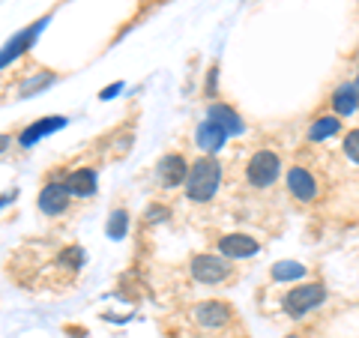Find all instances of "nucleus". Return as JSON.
Instances as JSON below:
<instances>
[{"label":"nucleus","instance_id":"nucleus-13","mask_svg":"<svg viewBox=\"0 0 359 338\" xmlns=\"http://www.w3.org/2000/svg\"><path fill=\"white\" fill-rule=\"evenodd\" d=\"M66 126V117H45V120H39V123H33V126H27L25 132H21V147H30L33 141H39V138H45L48 132H54V129H63Z\"/></svg>","mask_w":359,"mask_h":338},{"label":"nucleus","instance_id":"nucleus-1","mask_svg":"<svg viewBox=\"0 0 359 338\" xmlns=\"http://www.w3.org/2000/svg\"><path fill=\"white\" fill-rule=\"evenodd\" d=\"M219 180H222V165L212 159V156H201V159L189 168V177H186L189 201H195V204L212 201V195H216V189H219Z\"/></svg>","mask_w":359,"mask_h":338},{"label":"nucleus","instance_id":"nucleus-18","mask_svg":"<svg viewBox=\"0 0 359 338\" xmlns=\"http://www.w3.org/2000/svg\"><path fill=\"white\" fill-rule=\"evenodd\" d=\"M126 228H129L126 210H117L114 216L108 219V236H111V240H123V236H126Z\"/></svg>","mask_w":359,"mask_h":338},{"label":"nucleus","instance_id":"nucleus-22","mask_svg":"<svg viewBox=\"0 0 359 338\" xmlns=\"http://www.w3.org/2000/svg\"><path fill=\"white\" fill-rule=\"evenodd\" d=\"M162 216H168L165 207H150L147 210V222H162Z\"/></svg>","mask_w":359,"mask_h":338},{"label":"nucleus","instance_id":"nucleus-20","mask_svg":"<svg viewBox=\"0 0 359 338\" xmlns=\"http://www.w3.org/2000/svg\"><path fill=\"white\" fill-rule=\"evenodd\" d=\"M51 81H54V72H42L39 78H27V81L21 84V90H18V93H21V96H30L33 90H42V87H48Z\"/></svg>","mask_w":359,"mask_h":338},{"label":"nucleus","instance_id":"nucleus-4","mask_svg":"<svg viewBox=\"0 0 359 338\" xmlns=\"http://www.w3.org/2000/svg\"><path fill=\"white\" fill-rule=\"evenodd\" d=\"M327 299V288L323 285H299V288H294V290H287V297H285V311L290 314V318H302L306 311H311V309H318L320 302Z\"/></svg>","mask_w":359,"mask_h":338},{"label":"nucleus","instance_id":"nucleus-12","mask_svg":"<svg viewBox=\"0 0 359 338\" xmlns=\"http://www.w3.org/2000/svg\"><path fill=\"white\" fill-rule=\"evenodd\" d=\"M207 120L219 123V126L228 132V135H240V132L245 129L243 117H240L233 108H228V105H212V108H210V114H207Z\"/></svg>","mask_w":359,"mask_h":338},{"label":"nucleus","instance_id":"nucleus-9","mask_svg":"<svg viewBox=\"0 0 359 338\" xmlns=\"http://www.w3.org/2000/svg\"><path fill=\"white\" fill-rule=\"evenodd\" d=\"M219 252L224 257H252L261 252V245H257L252 236H245V234H228V236H222L219 240Z\"/></svg>","mask_w":359,"mask_h":338},{"label":"nucleus","instance_id":"nucleus-21","mask_svg":"<svg viewBox=\"0 0 359 338\" xmlns=\"http://www.w3.org/2000/svg\"><path fill=\"white\" fill-rule=\"evenodd\" d=\"M344 156L359 165V129H351L344 135Z\"/></svg>","mask_w":359,"mask_h":338},{"label":"nucleus","instance_id":"nucleus-19","mask_svg":"<svg viewBox=\"0 0 359 338\" xmlns=\"http://www.w3.org/2000/svg\"><path fill=\"white\" fill-rule=\"evenodd\" d=\"M57 264L66 266V269H81V266H84V252L78 249V245H69V249H63V252H60Z\"/></svg>","mask_w":359,"mask_h":338},{"label":"nucleus","instance_id":"nucleus-7","mask_svg":"<svg viewBox=\"0 0 359 338\" xmlns=\"http://www.w3.org/2000/svg\"><path fill=\"white\" fill-rule=\"evenodd\" d=\"M287 189H290V195H294L297 201H302V204H309V201L318 198V180H314L306 168H299V165H294L287 171Z\"/></svg>","mask_w":359,"mask_h":338},{"label":"nucleus","instance_id":"nucleus-16","mask_svg":"<svg viewBox=\"0 0 359 338\" xmlns=\"http://www.w3.org/2000/svg\"><path fill=\"white\" fill-rule=\"evenodd\" d=\"M339 129H341L339 117H318L309 129V141H323V138H330V135H335Z\"/></svg>","mask_w":359,"mask_h":338},{"label":"nucleus","instance_id":"nucleus-2","mask_svg":"<svg viewBox=\"0 0 359 338\" xmlns=\"http://www.w3.org/2000/svg\"><path fill=\"white\" fill-rule=\"evenodd\" d=\"M189 273H192L195 281L201 285H222V281H228L233 266H231V257H219V255H198L192 257V264H189Z\"/></svg>","mask_w":359,"mask_h":338},{"label":"nucleus","instance_id":"nucleus-8","mask_svg":"<svg viewBox=\"0 0 359 338\" xmlns=\"http://www.w3.org/2000/svg\"><path fill=\"white\" fill-rule=\"evenodd\" d=\"M69 189H66V183H48L42 191H39V210L45 212V216H60V212H66V207H69Z\"/></svg>","mask_w":359,"mask_h":338},{"label":"nucleus","instance_id":"nucleus-3","mask_svg":"<svg viewBox=\"0 0 359 338\" xmlns=\"http://www.w3.org/2000/svg\"><path fill=\"white\" fill-rule=\"evenodd\" d=\"M278 171H282V162H278V153L273 150H257L252 159H249V168H245V180L257 189H266L273 186L278 180Z\"/></svg>","mask_w":359,"mask_h":338},{"label":"nucleus","instance_id":"nucleus-24","mask_svg":"<svg viewBox=\"0 0 359 338\" xmlns=\"http://www.w3.org/2000/svg\"><path fill=\"white\" fill-rule=\"evenodd\" d=\"M287 338H299V335H287Z\"/></svg>","mask_w":359,"mask_h":338},{"label":"nucleus","instance_id":"nucleus-15","mask_svg":"<svg viewBox=\"0 0 359 338\" xmlns=\"http://www.w3.org/2000/svg\"><path fill=\"white\" fill-rule=\"evenodd\" d=\"M39 27H42V21H39V25H33V27H27L25 33H18V36H15L13 42L6 45V51H4V66H9V60H13V58H18V54L27 48V45H30V39H33V36H36V33H39Z\"/></svg>","mask_w":359,"mask_h":338},{"label":"nucleus","instance_id":"nucleus-10","mask_svg":"<svg viewBox=\"0 0 359 338\" xmlns=\"http://www.w3.org/2000/svg\"><path fill=\"white\" fill-rule=\"evenodd\" d=\"M66 189H69L72 198H90L96 195V171L93 168H78V171H72L69 177L63 180Z\"/></svg>","mask_w":359,"mask_h":338},{"label":"nucleus","instance_id":"nucleus-11","mask_svg":"<svg viewBox=\"0 0 359 338\" xmlns=\"http://www.w3.org/2000/svg\"><path fill=\"white\" fill-rule=\"evenodd\" d=\"M195 141H198V147L204 153H216V150H222V144L228 141V132H224L219 123L204 120L198 126V132H195Z\"/></svg>","mask_w":359,"mask_h":338},{"label":"nucleus","instance_id":"nucleus-14","mask_svg":"<svg viewBox=\"0 0 359 338\" xmlns=\"http://www.w3.org/2000/svg\"><path fill=\"white\" fill-rule=\"evenodd\" d=\"M332 108H335V114H339V117L353 114V111L359 108V90L353 84L339 87V90H335V96H332Z\"/></svg>","mask_w":359,"mask_h":338},{"label":"nucleus","instance_id":"nucleus-23","mask_svg":"<svg viewBox=\"0 0 359 338\" xmlns=\"http://www.w3.org/2000/svg\"><path fill=\"white\" fill-rule=\"evenodd\" d=\"M123 90V84H114V87H108V90H102V99H108V96H114V93H120Z\"/></svg>","mask_w":359,"mask_h":338},{"label":"nucleus","instance_id":"nucleus-5","mask_svg":"<svg viewBox=\"0 0 359 338\" xmlns=\"http://www.w3.org/2000/svg\"><path fill=\"white\" fill-rule=\"evenodd\" d=\"M192 318L198 326H204V330H222V326H228V320L233 318V309L228 302L207 299V302H201V306L192 309Z\"/></svg>","mask_w":359,"mask_h":338},{"label":"nucleus","instance_id":"nucleus-6","mask_svg":"<svg viewBox=\"0 0 359 338\" xmlns=\"http://www.w3.org/2000/svg\"><path fill=\"white\" fill-rule=\"evenodd\" d=\"M156 174H159L162 186L171 189V186H180L189 177V165H186V159L180 153H168V156L159 159V165H156Z\"/></svg>","mask_w":359,"mask_h":338},{"label":"nucleus","instance_id":"nucleus-17","mask_svg":"<svg viewBox=\"0 0 359 338\" xmlns=\"http://www.w3.org/2000/svg\"><path fill=\"white\" fill-rule=\"evenodd\" d=\"M306 276V266L297 264V261H282L273 266V278L276 281H290V278H302Z\"/></svg>","mask_w":359,"mask_h":338}]
</instances>
